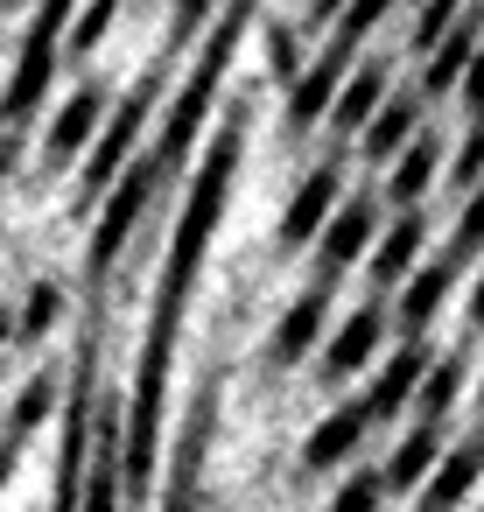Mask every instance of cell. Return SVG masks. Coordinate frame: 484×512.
Instances as JSON below:
<instances>
[{
    "label": "cell",
    "mask_w": 484,
    "mask_h": 512,
    "mask_svg": "<svg viewBox=\"0 0 484 512\" xmlns=\"http://www.w3.org/2000/svg\"><path fill=\"white\" fill-rule=\"evenodd\" d=\"M239 155H246V113H225L218 134L204 141V169H197V183L183 197V218L169 232V253H162V288H155V316H148L155 337L183 330V302H190V288H197V274L211 260V239L225 225V204H232V183H239Z\"/></svg>",
    "instance_id": "obj_1"
},
{
    "label": "cell",
    "mask_w": 484,
    "mask_h": 512,
    "mask_svg": "<svg viewBox=\"0 0 484 512\" xmlns=\"http://www.w3.org/2000/svg\"><path fill=\"white\" fill-rule=\"evenodd\" d=\"M253 15H260V0H225V15L211 22L204 57H197V64H190V78L176 85V99H169V113H162V134H155V162H162V176L190 162V148H197L204 120L218 113V85H225V71H232L239 36H246V22H253Z\"/></svg>",
    "instance_id": "obj_2"
},
{
    "label": "cell",
    "mask_w": 484,
    "mask_h": 512,
    "mask_svg": "<svg viewBox=\"0 0 484 512\" xmlns=\"http://www.w3.org/2000/svg\"><path fill=\"white\" fill-rule=\"evenodd\" d=\"M162 106V64H148L134 85H127V99L113 106V120H106V134H99V148L85 155V169H78V197L92 204H106L113 197V183L127 176V162L141 155V127H148V113Z\"/></svg>",
    "instance_id": "obj_3"
},
{
    "label": "cell",
    "mask_w": 484,
    "mask_h": 512,
    "mask_svg": "<svg viewBox=\"0 0 484 512\" xmlns=\"http://www.w3.org/2000/svg\"><path fill=\"white\" fill-rule=\"evenodd\" d=\"M155 190H162V162H155V148H148V155H134V162H127V176H120V183H113V197L99 204V225H92V246H85V274H92V281L120 267L127 239L141 232V211L155 204Z\"/></svg>",
    "instance_id": "obj_4"
},
{
    "label": "cell",
    "mask_w": 484,
    "mask_h": 512,
    "mask_svg": "<svg viewBox=\"0 0 484 512\" xmlns=\"http://www.w3.org/2000/svg\"><path fill=\"white\" fill-rule=\"evenodd\" d=\"M78 22V0H36V22L22 36V57H15V78H8V113L15 120H36V106L50 99V71H57V50Z\"/></svg>",
    "instance_id": "obj_5"
},
{
    "label": "cell",
    "mask_w": 484,
    "mask_h": 512,
    "mask_svg": "<svg viewBox=\"0 0 484 512\" xmlns=\"http://www.w3.org/2000/svg\"><path fill=\"white\" fill-rule=\"evenodd\" d=\"M337 211H344V169H337V162H316V169L295 183V197H288V211H281V225H274V246H281V253L316 246Z\"/></svg>",
    "instance_id": "obj_6"
},
{
    "label": "cell",
    "mask_w": 484,
    "mask_h": 512,
    "mask_svg": "<svg viewBox=\"0 0 484 512\" xmlns=\"http://www.w3.org/2000/svg\"><path fill=\"white\" fill-rule=\"evenodd\" d=\"M358 71V57L344 50V43H323L316 50V64L288 85V113H281V127H288V141H302L316 120L330 127V113H337V92H344V78Z\"/></svg>",
    "instance_id": "obj_7"
},
{
    "label": "cell",
    "mask_w": 484,
    "mask_h": 512,
    "mask_svg": "<svg viewBox=\"0 0 484 512\" xmlns=\"http://www.w3.org/2000/svg\"><path fill=\"white\" fill-rule=\"evenodd\" d=\"M106 85L99 78H85L64 106H57V120H50V134H43V155H50V169H71L85 148H99V134H106Z\"/></svg>",
    "instance_id": "obj_8"
},
{
    "label": "cell",
    "mask_w": 484,
    "mask_h": 512,
    "mask_svg": "<svg viewBox=\"0 0 484 512\" xmlns=\"http://www.w3.org/2000/svg\"><path fill=\"white\" fill-rule=\"evenodd\" d=\"M379 225H386V218H379V204H372V197H344V211H337V218H330V232L316 239V267H323L316 281H337L344 267L372 260Z\"/></svg>",
    "instance_id": "obj_9"
},
{
    "label": "cell",
    "mask_w": 484,
    "mask_h": 512,
    "mask_svg": "<svg viewBox=\"0 0 484 512\" xmlns=\"http://www.w3.org/2000/svg\"><path fill=\"white\" fill-rule=\"evenodd\" d=\"M323 330H330V281H309V288L281 309V323H274V337H267V365H281V372L302 365Z\"/></svg>",
    "instance_id": "obj_10"
},
{
    "label": "cell",
    "mask_w": 484,
    "mask_h": 512,
    "mask_svg": "<svg viewBox=\"0 0 484 512\" xmlns=\"http://www.w3.org/2000/svg\"><path fill=\"white\" fill-rule=\"evenodd\" d=\"M386 99H393V64L386 57H372V64H358L351 78H344V92H337V113H330V134L337 141H365V127L386 113Z\"/></svg>",
    "instance_id": "obj_11"
},
{
    "label": "cell",
    "mask_w": 484,
    "mask_h": 512,
    "mask_svg": "<svg viewBox=\"0 0 484 512\" xmlns=\"http://www.w3.org/2000/svg\"><path fill=\"white\" fill-rule=\"evenodd\" d=\"M379 337H386V309H379V302L351 309V316L337 323V337L323 344V379H351V372H365L372 351H379Z\"/></svg>",
    "instance_id": "obj_12"
},
{
    "label": "cell",
    "mask_w": 484,
    "mask_h": 512,
    "mask_svg": "<svg viewBox=\"0 0 484 512\" xmlns=\"http://www.w3.org/2000/svg\"><path fill=\"white\" fill-rule=\"evenodd\" d=\"M372 421H379V414H372L365 400H344L337 414H323V421L309 428V442H302V463H309V470H330V463L358 456V442L372 435Z\"/></svg>",
    "instance_id": "obj_13"
},
{
    "label": "cell",
    "mask_w": 484,
    "mask_h": 512,
    "mask_svg": "<svg viewBox=\"0 0 484 512\" xmlns=\"http://www.w3.org/2000/svg\"><path fill=\"white\" fill-rule=\"evenodd\" d=\"M421 106H428L421 92H393V99H386V113L365 127V162H400V155L428 134V127H421Z\"/></svg>",
    "instance_id": "obj_14"
},
{
    "label": "cell",
    "mask_w": 484,
    "mask_h": 512,
    "mask_svg": "<svg viewBox=\"0 0 484 512\" xmlns=\"http://www.w3.org/2000/svg\"><path fill=\"white\" fill-rule=\"evenodd\" d=\"M477 50H484V43H477V15H463V22H456V36L421 64V85H414V92H421V99H449V92H463V78H470Z\"/></svg>",
    "instance_id": "obj_15"
},
{
    "label": "cell",
    "mask_w": 484,
    "mask_h": 512,
    "mask_svg": "<svg viewBox=\"0 0 484 512\" xmlns=\"http://www.w3.org/2000/svg\"><path fill=\"white\" fill-rule=\"evenodd\" d=\"M456 274H463V267H449V260H428V267H414V274H407V288H400V330H407V344L435 323V309L449 302Z\"/></svg>",
    "instance_id": "obj_16"
},
{
    "label": "cell",
    "mask_w": 484,
    "mask_h": 512,
    "mask_svg": "<svg viewBox=\"0 0 484 512\" xmlns=\"http://www.w3.org/2000/svg\"><path fill=\"white\" fill-rule=\"evenodd\" d=\"M435 176H442V134L428 127L400 162H393V176H386V197L400 204V211H421V197L435 190Z\"/></svg>",
    "instance_id": "obj_17"
},
{
    "label": "cell",
    "mask_w": 484,
    "mask_h": 512,
    "mask_svg": "<svg viewBox=\"0 0 484 512\" xmlns=\"http://www.w3.org/2000/svg\"><path fill=\"white\" fill-rule=\"evenodd\" d=\"M421 379H428V351L421 344H400L393 358H386V372L372 379V393H365V407L386 421V414H400L407 400H421Z\"/></svg>",
    "instance_id": "obj_18"
},
{
    "label": "cell",
    "mask_w": 484,
    "mask_h": 512,
    "mask_svg": "<svg viewBox=\"0 0 484 512\" xmlns=\"http://www.w3.org/2000/svg\"><path fill=\"white\" fill-rule=\"evenodd\" d=\"M477 477H484V435L456 442V449H449V456L435 463V477H428V498H421V512H449V505H463Z\"/></svg>",
    "instance_id": "obj_19"
},
{
    "label": "cell",
    "mask_w": 484,
    "mask_h": 512,
    "mask_svg": "<svg viewBox=\"0 0 484 512\" xmlns=\"http://www.w3.org/2000/svg\"><path fill=\"white\" fill-rule=\"evenodd\" d=\"M421 239H428V218H421V211L386 218V232H379V246H372V281H407V274H414V253H421Z\"/></svg>",
    "instance_id": "obj_20"
},
{
    "label": "cell",
    "mask_w": 484,
    "mask_h": 512,
    "mask_svg": "<svg viewBox=\"0 0 484 512\" xmlns=\"http://www.w3.org/2000/svg\"><path fill=\"white\" fill-rule=\"evenodd\" d=\"M442 456H449V449H442V428H435V421H414V428H407V442H400V449H393V463H386V491L428 484Z\"/></svg>",
    "instance_id": "obj_21"
},
{
    "label": "cell",
    "mask_w": 484,
    "mask_h": 512,
    "mask_svg": "<svg viewBox=\"0 0 484 512\" xmlns=\"http://www.w3.org/2000/svg\"><path fill=\"white\" fill-rule=\"evenodd\" d=\"M470 8H463V0H421V15H414V36H407V50L428 64L449 36H456V22H463Z\"/></svg>",
    "instance_id": "obj_22"
},
{
    "label": "cell",
    "mask_w": 484,
    "mask_h": 512,
    "mask_svg": "<svg viewBox=\"0 0 484 512\" xmlns=\"http://www.w3.org/2000/svg\"><path fill=\"white\" fill-rule=\"evenodd\" d=\"M120 8L127 0H92V8H78V22H71V36H64V57H78V64H92V50L113 36V22H120Z\"/></svg>",
    "instance_id": "obj_23"
},
{
    "label": "cell",
    "mask_w": 484,
    "mask_h": 512,
    "mask_svg": "<svg viewBox=\"0 0 484 512\" xmlns=\"http://www.w3.org/2000/svg\"><path fill=\"white\" fill-rule=\"evenodd\" d=\"M442 260H449V267L484 260V190H470V197H463V211H456V232H449Z\"/></svg>",
    "instance_id": "obj_24"
},
{
    "label": "cell",
    "mask_w": 484,
    "mask_h": 512,
    "mask_svg": "<svg viewBox=\"0 0 484 512\" xmlns=\"http://www.w3.org/2000/svg\"><path fill=\"white\" fill-rule=\"evenodd\" d=\"M456 386H463V358H435V365H428V379H421V421H435V428H442V414H449Z\"/></svg>",
    "instance_id": "obj_25"
},
{
    "label": "cell",
    "mask_w": 484,
    "mask_h": 512,
    "mask_svg": "<svg viewBox=\"0 0 484 512\" xmlns=\"http://www.w3.org/2000/svg\"><path fill=\"white\" fill-rule=\"evenodd\" d=\"M386 505V470H351L344 491L330 498V512H379Z\"/></svg>",
    "instance_id": "obj_26"
},
{
    "label": "cell",
    "mask_w": 484,
    "mask_h": 512,
    "mask_svg": "<svg viewBox=\"0 0 484 512\" xmlns=\"http://www.w3.org/2000/svg\"><path fill=\"white\" fill-rule=\"evenodd\" d=\"M386 15H393V0H351V8H344V22L330 29V43L358 50V43H365V36H372V29L386 22Z\"/></svg>",
    "instance_id": "obj_27"
},
{
    "label": "cell",
    "mask_w": 484,
    "mask_h": 512,
    "mask_svg": "<svg viewBox=\"0 0 484 512\" xmlns=\"http://www.w3.org/2000/svg\"><path fill=\"white\" fill-rule=\"evenodd\" d=\"M57 309H64V295H57V281H36V288H29V302H22V337L36 344V337H43V330L57 323Z\"/></svg>",
    "instance_id": "obj_28"
},
{
    "label": "cell",
    "mask_w": 484,
    "mask_h": 512,
    "mask_svg": "<svg viewBox=\"0 0 484 512\" xmlns=\"http://www.w3.org/2000/svg\"><path fill=\"white\" fill-rule=\"evenodd\" d=\"M449 183L470 197V190H484V120L470 127V141L456 148V162H449Z\"/></svg>",
    "instance_id": "obj_29"
},
{
    "label": "cell",
    "mask_w": 484,
    "mask_h": 512,
    "mask_svg": "<svg viewBox=\"0 0 484 512\" xmlns=\"http://www.w3.org/2000/svg\"><path fill=\"white\" fill-rule=\"evenodd\" d=\"M211 15H225L218 0H176V8H169V50H183V43H190Z\"/></svg>",
    "instance_id": "obj_30"
},
{
    "label": "cell",
    "mask_w": 484,
    "mask_h": 512,
    "mask_svg": "<svg viewBox=\"0 0 484 512\" xmlns=\"http://www.w3.org/2000/svg\"><path fill=\"white\" fill-rule=\"evenodd\" d=\"M50 400H57V379H50V372H36V379L22 386V400H15V428H36V421L50 414Z\"/></svg>",
    "instance_id": "obj_31"
},
{
    "label": "cell",
    "mask_w": 484,
    "mask_h": 512,
    "mask_svg": "<svg viewBox=\"0 0 484 512\" xmlns=\"http://www.w3.org/2000/svg\"><path fill=\"white\" fill-rule=\"evenodd\" d=\"M267 50H274V71H281V78H288V85H295V78H302V71H309V64H302V50H295V36H288V29H267Z\"/></svg>",
    "instance_id": "obj_32"
},
{
    "label": "cell",
    "mask_w": 484,
    "mask_h": 512,
    "mask_svg": "<svg viewBox=\"0 0 484 512\" xmlns=\"http://www.w3.org/2000/svg\"><path fill=\"white\" fill-rule=\"evenodd\" d=\"M456 99H463V106L484 120V50H477V64H470V78H463V92H456Z\"/></svg>",
    "instance_id": "obj_33"
},
{
    "label": "cell",
    "mask_w": 484,
    "mask_h": 512,
    "mask_svg": "<svg viewBox=\"0 0 484 512\" xmlns=\"http://www.w3.org/2000/svg\"><path fill=\"white\" fill-rule=\"evenodd\" d=\"M344 8H351V0H309V22H330V29H337Z\"/></svg>",
    "instance_id": "obj_34"
},
{
    "label": "cell",
    "mask_w": 484,
    "mask_h": 512,
    "mask_svg": "<svg viewBox=\"0 0 484 512\" xmlns=\"http://www.w3.org/2000/svg\"><path fill=\"white\" fill-rule=\"evenodd\" d=\"M15 162H22V134H8V141H0V183L15 176Z\"/></svg>",
    "instance_id": "obj_35"
},
{
    "label": "cell",
    "mask_w": 484,
    "mask_h": 512,
    "mask_svg": "<svg viewBox=\"0 0 484 512\" xmlns=\"http://www.w3.org/2000/svg\"><path fill=\"white\" fill-rule=\"evenodd\" d=\"M470 323H477V330H484V274H477V281H470Z\"/></svg>",
    "instance_id": "obj_36"
},
{
    "label": "cell",
    "mask_w": 484,
    "mask_h": 512,
    "mask_svg": "<svg viewBox=\"0 0 484 512\" xmlns=\"http://www.w3.org/2000/svg\"><path fill=\"white\" fill-rule=\"evenodd\" d=\"M8 477H15V449L0 442V491H8Z\"/></svg>",
    "instance_id": "obj_37"
},
{
    "label": "cell",
    "mask_w": 484,
    "mask_h": 512,
    "mask_svg": "<svg viewBox=\"0 0 484 512\" xmlns=\"http://www.w3.org/2000/svg\"><path fill=\"white\" fill-rule=\"evenodd\" d=\"M8 337H22V316H8V309H0V344H8Z\"/></svg>",
    "instance_id": "obj_38"
},
{
    "label": "cell",
    "mask_w": 484,
    "mask_h": 512,
    "mask_svg": "<svg viewBox=\"0 0 484 512\" xmlns=\"http://www.w3.org/2000/svg\"><path fill=\"white\" fill-rule=\"evenodd\" d=\"M22 8H29V0H0V15H22Z\"/></svg>",
    "instance_id": "obj_39"
},
{
    "label": "cell",
    "mask_w": 484,
    "mask_h": 512,
    "mask_svg": "<svg viewBox=\"0 0 484 512\" xmlns=\"http://www.w3.org/2000/svg\"><path fill=\"white\" fill-rule=\"evenodd\" d=\"M477 400H484V386H477Z\"/></svg>",
    "instance_id": "obj_40"
}]
</instances>
